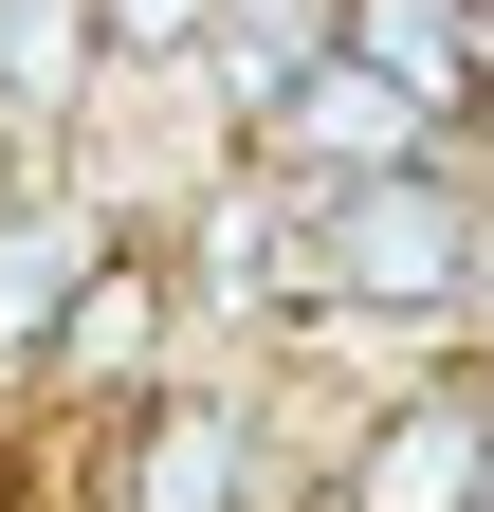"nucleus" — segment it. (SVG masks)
<instances>
[{
	"mask_svg": "<svg viewBox=\"0 0 494 512\" xmlns=\"http://www.w3.org/2000/svg\"><path fill=\"white\" fill-rule=\"evenodd\" d=\"M293 476V439L257 403V366H165L147 403H110V458H92V512H275Z\"/></svg>",
	"mask_w": 494,
	"mask_h": 512,
	"instance_id": "f03ea898",
	"label": "nucleus"
},
{
	"mask_svg": "<svg viewBox=\"0 0 494 512\" xmlns=\"http://www.w3.org/2000/svg\"><path fill=\"white\" fill-rule=\"evenodd\" d=\"M330 55H366L403 110L458 128V92H476V0H330Z\"/></svg>",
	"mask_w": 494,
	"mask_h": 512,
	"instance_id": "6e6552de",
	"label": "nucleus"
},
{
	"mask_svg": "<svg viewBox=\"0 0 494 512\" xmlns=\"http://www.w3.org/2000/svg\"><path fill=\"white\" fill-rule=\"evenodd\" d=\"M220 37H275V55H312V37H330V0H220Z\"/></svg>",
	"mask_w": 494,
	"mask_h": 512,
	"instance_id": "9d476101",
	"label": "nucleus"
},
{
	"mask_svg": "<svg viewBox=\"0 0 494 512\" xmlns=\"http://www.w3.org/2000/svg\"><path fill=\"white\" fill-rule=\"evenodd\" d=\"M129 238V202L74 165V147H19L0 165V384H37V348H55V311H74V275Z\"/></svg>",
	"mask_w": 494,
	"mask_h": 512,
	"instance_id": "39448f33",
	"label": "nucleus"
},
{
	"mask_svg": "<svg viewBox=\"0 0 494 512\" xmlns=\"http://www.w3.org/2000/svg\"><path fill=\"white\" fill-rule=\"evenodd\" d=\"M440 165H458L476 202H494V92H458V128H440Z\"/></svg>",
	"mask_w": 494,
	"mask_h": 512,
	"instance_id": "9b49d317",
	"label": "nucleus"
},
{
	"mask_svg": "<svg viewBox=\"0 0 494 512\" xmlns=\"http://www.w3.org/2000/svg\"><path fill=\"white\" fill-rule=\"evenodd\" d=\"M92 128H110L92 0H0V147H92Z\"/></svg>",
	"mask_w": 494,
	"mask_h": 512,
	"instance_id": "0eeeda50",
	"label": "nucleus"
},
{
	"mask_svg": "<svg viewBox=\"0 0 494 512\" xmlns=\"http://www.w3.org/2000/svg\"><path fill=\"white\" fill-rule=\"evenodd\" d=\"M476 330H494V256H476Z\"/></svg>",
	"mask_w": 494,
	"mask_h": 512,
	"instance_id": "ddd939ff",
	"label": "nucleus"
},
{
	"mask_svg": "<svg viewBox=\"0 0 494 512\" xmlns=\"http://www.w3.org/2000/svg\"><path fill=\"white\" fill-rule=\"evenodd\" d=\"M458 366H476V421H494V330H476V348H458Z\"/></svg>",
	"mask_w": 494,
	"mask_h": 512,
	"instance_id": "f8f14e48",
	"label": "nucleus"
},
{
	"mask_svg": "<svg viewBox=\"0 0 494 512\" xmlns=\"http://www.w3.org/2000/svg\"><path fill=\"white\" fill-rule=\"evenodd\" d=\"M293 256H312V348H330V330L476 348V256H494V202H476L458 165H385V183L293 202Z\"/></svg>",
	"mask_w": 494,
	"mask_h": 512,
	"instance_id": "f257e3e1",
	"label": "nucleus"
},
{
	"mask_svg": "<svg viewBox=\"0 0 494 512\" xmlns=\"http://www.w3.org/2000/svg\"><path fill=\"white\" fill-rule=\"evenodd\" d=\"M476 494H494L476 366H403L385 403H348V439L312 458V512H476Z\"/></svg>",
	"mask_w": 494,
	"mask_h": 512,
	"instance_id": "7ed1b4c3",
	"label": "nucleus"
},
{
	"mask_svg": "<svg viewBox=\"0 0 494 512\" xmlns=\"http://www.w3.org/2000/svg\"><path fill=\"white\" fill-rule=\"evenodd\" d=\"M238 165L257 183H293V202H330V183H385V165H440V110H403L385 74H366V55H293L275 74V110L238 128Z\"/></svg>",
	"mask_w": 494,
	"mask_h": 512,
	"instance_id": "20e7f679",
	"label": "nucleus"
},
{
	"mask_svg": "<svg viewBox=\"0 0 494 512\" xmlns=\"http://www.w3.org/2000/svg\"><path fill=\"white\" fill-rule=\"evenodd\" d=\"M183 366V293H165V256L147 220L74 275V311H55V348H37V403H147V384Z\"/></svg>",
	"mask_w": 494,
	"mask_h": 512,
	"instance_id": "423d86ee",
	"label": "nucleus"
},
{
	"mask_svg": "<svg viewBox=\"0 0 494 512\" xmlns=\"http://www.w3.org/2000/svg\"><path fill=\"white\" fill-rule=\"evenodd\" d=\"M92 37H110V74H183L220 37V0H92Z\"/></svg>",
	"mask_w": 494,
	"mask_h": 512,
	"instance_id": "1a4fd4ad",
	"label": "nucleus"
}]
</instances>
